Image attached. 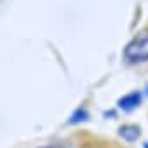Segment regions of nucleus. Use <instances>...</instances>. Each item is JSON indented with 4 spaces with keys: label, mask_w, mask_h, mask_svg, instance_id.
Returning <instances> with one entry per match:
<instances>
[{
    "label": "nucleus",
    "mask_w": 148,
    "mask_h": 148,
    "mask_svg": "<svg viewBox=\"0 0 148 148\" xmlns=\"http://www.w3.org/2000/svg\"><path fill=\"white\" fill-rule=\"evenodd\" d=\"M40 148H68L64 145H45V146H40Z\"/></svg>",
    "instance_id": "4"
},
{
    "label": "nucleus",
    "mask_w": 148,
    "mask_h": 148,
    "mask_svg": "<svg viewBox=\"0 0 148 148\" xmlns=\"http://www.w3.org/2000/svg\"><path fill=\"white\" fill-rule=\"evenodd\" d=\"M120 136L125 139V141H136L138 138H139V127H136V125H124V127H120Z\"/></svg>",
    "instance_id": "3"
},
{
    "label": "nucleus",
    "mask_w": 148,
    "mask_h": 148,
    "mask_svg": "<svg viewBox=\"0 0 148 148\" xmlns=\"http://www.w3.org/2000/svg\"><path fill=\"white\" fill-rule=\"evenodd\" d=\"M124 58L129 63L148 61V35H141L134 38L124 51Z\"/></svg>",
    "instance_id": "1"
},
{
    "label": "nucleus",
    "mask_w": 148,
    "mask_h": 148,
    "mask_svg": "<svg viewBox=\"0 0 148 148\" xmlns=\"http://www.w3.org/2000/svg\"><path fill=\"white\" fill-rule=\"evenodd\" d=\"M139 103H141V92H131V94L124 96V98L119 101V106H120L122 110H125V112H131V110H134Z\"/></svg>",
    "instance_id": "2"
},
{
    "label": "nucleus",
    "mask_w": 148,
    "mask_h": 148,
    "mask_svg": "<svg viewBox=\"0 0 148 148\" xmlns=\"http://www.w3.org/2000/svg\"><path fill=\"white\" fill-rule=\"evenodd\" d=\"M145 148H148V143H145Z\"/></svg>",
    "instance_id": "5"
}]
</instances>
